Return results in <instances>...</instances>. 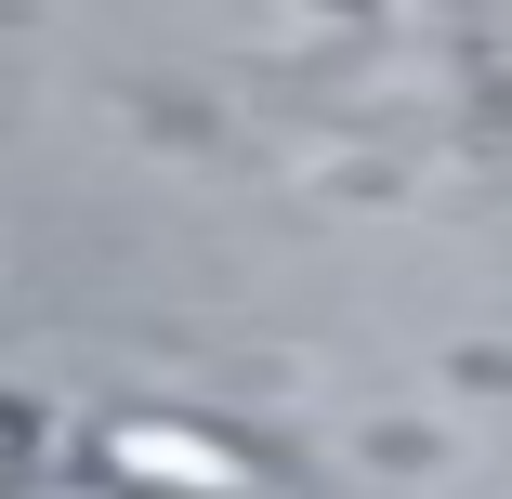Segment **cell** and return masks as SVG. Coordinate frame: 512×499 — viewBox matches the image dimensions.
<instances>
[{
    "label": "cell",
    "instance_id": "cell-1",
    "mask_svg": "<svg viewBox=\"0 0 512 499\" xmlns=\"http://www.w3.org/2000/svg\"><path fill=\"white\" fill-rule=\"evenodd\" d=\"M106 473H119V486H197V499H237V486H250L237 447H211V434H158V421H119V434H106Z\"/></svg>",
    "mask_w": 512,
    "mask_h": 499
}]
</instances>
